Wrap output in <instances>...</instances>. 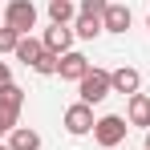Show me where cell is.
Segmentation results:
<instances>
[{"label":"cell","mask_w":150,"mask_h":150,"mask_svg":"<svg viewBox=\"0 0 150 150\" xmlns=\"http://www.w3.org/2000/svg\"><path fill=\"white\" fill-rule=\"evenodd\" d=\"M126 130H130V122H126L122 114H105V118H98V126H93V142L105 150L122 146L126 142Z\"/></svg>","instance_id":"cell-1"},{"label":"cell","mask_w":150,"mask_h":150,"mask_svg":"<svg viewBox=\"0 0 150 150\" xmlns=\"http://www.w3.org/2000/svg\"><path fill=\"white\" fill-rule=\"evenodd\" d=\"M77 93H81V101H85V105H98V101H105L110 93H114L110 73H105V69H89V73L77 81Z\"/></svg>","instance_id":"cell-2"},{"label":"cell","mask_w":150,"mask_h":150,"mask_svg":"<svg viewBox=\"0 0 150 150\" xmlns=\"http://www.w3.org/2000/svg\"><path fill=\"white\" fill-rule=\"evenodd\" d=\"M4 25L16 28L21 37H28V28H37V4H33V0H8V8H4Z\"/></svg>","instance_id":"cell-3"},{"label":"cell","mask_w":150,"mask_h":150,"mask_svg":"<svg viewBox=\"0 0 150 150\" xmlns=\"http://www.w3.org/2000/svg\"><path fill=\"white\" fill-rule=\"evenodd\" d=\"M93 126H98V118H93V105L73 101V105L65 110V130H69L73 138H81V134H93Z\"/></svg>","instance_id":"cell-4"},{"label":"cell","mask_w":150,"mask_h":150,"mask_svg":"<svg viewBox=\"0 0 150 150\" xmlns=\"http://www.w3.org/2000/svg\"><path fill=\"white\" fill-rule=\"evenodd\" d=\"M89 69H93V65H89V57H85V53H73V49L65 53V57H61V65H57L61 81H81Z\"/></svg>","instance_id":"cell-5"},{"label":"cell","mask_w":150,"mask_h":150,"mask_svg":"<svg viewBox=\"0 0 150 150\" xmlns=\"http://www.w3.org/2000/svg\"><path fill=\"white\" fill-rule=\"evenodd\" d=\"M41 45H45L49 53H57V57H65V53L73 49V28H69V25H53V28H45Z\"/></svg>","instance_id":"cell-6"},{"label":"cell","mask_w":150,"mask_h":150,"mask_svg":"<svg viewBox=\"0 0 150 150\" xmlns=\"http://www.w3.org/2000/svg\"><path fill=\"white\" fill-rule=\"evenodd\" d=\"M110 85H114V93L134 98V93H138V85H142V73H138L134 65H122V69H114V73H110Z\"/></svg>","instance_id":"cell-7"},{"label":"cell","mask_w":150,"mask_h":150,"mask_svg":"<svg viewBox=\"0 0 150 150\" xmlns=\"http://www.w3.org/2000/svg\"><path fill=\"white\" fill-rule=\"evenodd\" d=\"M126 122L138 130H150V93H134L126 101Z\"/></svg>","instance_id":"cell-8"},{"label":"cell","mask_w":150,"mask_h":150,"mask_svg":"<svg viewBox=\"0 0 150 150\" xmlns=\"http://www.w3.org/2000/svg\"><path fill=\"white\" fill-rule=\"evenodd\" d=\"M101 28H105V33H126V28H130V8H126V4H110L105 16H101Z\"/></svg>","instance_id":"cell-9"},{"label":"cell","mask_w":150,"mask_h":150,"mask_svg":"<svg viewBox=\"0 0 150 150\" xmlns=\"http://www.w3.org/2000/svg\"><path fill=\"white\" fill-rule=\"evenodd\" d=\"M8 150H41V134L28 130V126H16L8 134Z\"/></svg>","instance_id":"cell-10"},{"label":"cell","mask_w":150,"mask_h":150,"mask_svg":"<svg viewBox=\"0 0 150 150\" xmlns=\"http://www.w3.org/2000/svg\"><path fill=\"white\" fill-rule=\"evenodd\" d=\"M41 53H45V45H41V41L21 37V45H16V61H21V65H28V69H33V65L41 61Z\"/></svg>","instance_id":"cell-11"},{"label":"cell","mask_w":150,"mask_h":150,"mask_svg":"<svg viewBox=\"0 0 150 150\" xmlns=\"http://www.w3.org/2000/svg\"><path fill=\"white\" fill-rule=\"evenodd\" d=\"M105 28H101L98 16H81L77 12V25H73V37H81V41H93V37H101Z\"/></svg>","instance_id":"cell-12"},{"label":"cell","mask_w":150,"mask_h":150,"mask_svg":"<svg viewBox=\"0 0 150 150\" xmlns=\"http://www.w3.org/2000/svg\"><path fill=\"white\" fill-rule=\"evenodd\" d=\"M21 105H25V89H21V85H4V89H0V110L21 114Z\"/></svg>","instance_id":"cell-13"},{"label":"cell","mask_w":150,"mask_h":150,"mask_svg":"<svg viewBox=\"0 0 150 150\" xmlns=\"http://www.w3.org/2000/svg\"><path fill=\"white\" fill-rule=\"evenodd\" d=\"M73 16H77L73 0H49V21H53V25H69Z\"/></svg>","instance_id":"cell-14"},{"label":"cell","mask_w":150,"mask_h":150,"mask_svg":"<svg viewBox=\"0 0 150 150\" xmlns=\"http://www.w3.org/2000/svg\"><path fill=\"white\" fill-rule=\"evenodd\" d=\"M57 65H61V57L45 49V53H41V61L33 65V73H41V77H53V73H57Z\"/></svg>","instance_id":"cell-15"},{"label":"cell","mask_w":150,"mask_h":150,"mask_svg":"<svg viewBox=\"0 0 150 150\" xmlns=\"http://www.w3.org/2000/svg\"><path fill=\"white\" fill-rule=\"evenodd\" d=\"M16 45H21V33L8 25H0V53H16Z\"/></svg>","instance_id":"cell-16"},{"label":"cell","mask_w":150,"mask_h":150,"mask_svg":"<svg viewBox=\"0 0 150 150\" xmlns=\"http://www.w3.org/2000/svg\"><path fill=\"white\" fill-rule=\"evenodd\" d=\"M77 8H81V16H105V8H110V0H81V4H77Z\"/></svg>","instance_id":"cell-17"},{"label":"cell","mask_w":150,"mask_h":150,"mask_svg":"<svg viewBox=\"0 0 150 150\" xmlns=\"http://www.w3.org/2000/svg\"><path fill=\"white\" fill-rule=\"evenodd\" d=\"M16 122H21V114H8V110H0V138H4V134H12V130H16Z\"/></svg>","instance_id":"cell-18"},{"label":"cell","mask_w":150,"mask_h":150,"mask_svg":"<svg viewBox=\"0 0 150 150\" xmlns=\"http://www.w3.org/2000/svg\"><path fill=\"white\" fill-rule=\"evenodd\" d=\"M4 85H12V69H8V61H0V89Z\"/></svg>","instance_id":"cell-19"},{"label":"cell","mask_w":150,"mask_h":150,"mask_svg":"<svg viewBox=\"0 0 150 150\" xmlns=\"http://www.w3.org/2000/svg\"><path fill=\"white\" fill-rule=\"evenodd\" d=\"M146 150H150V130H146Z\"/></svg>","instance_id":"cell-20"},{"label":"cell","mask_w":150,"mask_h":150,"mask_svg":"<svg viewBox=\"0 0 150 150\" xmlns=\"http://www.w3.org/2000/svg\"><path fill=\"white\" fill-rule=\"evenodd\" d=\"M0 150H8V142H0Z\"/></svg>","instance_id":"cell-21"},{"label":"cell","mask_w":150,"mask_h":150,"mask_svg":"<svg viewBox=\"0 0 150 150\" xmlns=\"http://www.w3.org/2000/svg\"><path fill=\"white\" fill-rule=\"evenodd\" d=\"M146 28H150V21H146Z\"/></svg>","instance_id":"cell-22"},{"label":"cell","mask_w":150,"mask_h":150,"mask_svg":"<svg viewBox=\"0 0 150 150\" xmlns=\"http://www.w3.org/2000/svg\"><path fill=\"white\" fill-rule=\"evenodd\" d=\"M0 25H4V21H0Z\"/></svg>","instance_id":"cell-23"}]
</instances>
